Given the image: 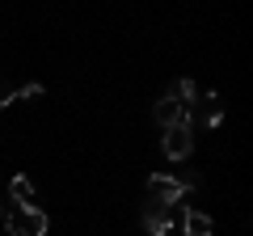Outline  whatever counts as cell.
Instances as JSON below:
<instances>
[{
  "label": "cell",
  "instance_id": "cell-9",
  "mask_svg": "<svg viewBox=\"0 0 253 236\" xmlns=\"http://www.w3.org/2000/svg\"><path fill=\"white\" fill-rule=\"evenodd\" d=\"M173 93H177V101H181V110H186V114L199 106V84H194V80H177V89H173Z\"/></svg>",
  "mask_w": 253,
  "mask_h": 236
},
{
  "label": "cell",
  "instance_id": "cell-3",
  "mask_svg": "<svg viewBox=\"0 0 253 236\" xmlns=\"http://www.w3.org/2000/svg\"><path fill=\"white\" fill-rule=\"evenodd\" d=\"M9 232L13 236H46V228H51V219H46V211L42 207H17L9 219Z\"/></svg>",
  "mask_w": 253,
  "mask_h": 236
},
{
  "label": "cell",
  "instance_id": "cell-1",
  "mask_svg": "<svg viewBox=\"0 0 253 236\" xmlns=\"http://www.w3.org/2000/svg\"><path fill=\"white\" fill-rule=\"evenodd\" d=\"M199 186V177H169V173H152L148 177V202H156V207H177L181 194H190Z\"/></svg>",
  "mask_w": 253,
  "mask_h": 236
},
{
  "label": "cell",
  "instance_id": "cell-4",
  "mask_svg": "<svg viewBox=\"0 0 253 236\" xmlns=\"http://www.w3.org/2000/svg\"><path fill=\"white\" fill-rule=\"evenodd\" d=\"M152 118H156V122H161V127L165 131H169V127H177V122H186V110H181V101H177V93H161V101H156V106H152Z\"/></svg>",
  "mask_w": 253,
  "mask_h": 236
},
{
  "label": "cell",
  "instance_id": "cell-10",
  "mask_svg": "<svg viewBox=\"0 0 253 236\" xmlns=\"http://www.w3.org/2000/svg\"><path fill=\"white\" fill-rule=\"evenodd\" d=\"M0 219H4V211H0Z\"/></svg>",
  "mask_w": 253,
  "mask_h": 236
},
{
  "label": "cell",
  "instance_id": "cell-7",
  "mask_svg": "<svg viewBox=\"0 0 253 236\" xmlns=\"http://www.w3.org/2000/svg\"><path fill=\"white\" fill-rule=\"evenodd\" d=\"M26 97H42V84H0V110Z\"/></svg>",
  "mask_w": 253,
  "mask_h": 236
},
{
  "label": "cell",
  "instance_id": "cell-6",
  "mask_svg": "<svg viewBox=\"0 0 253 236\" xmlns=\"http://www.w3.org/2000/svg\"><path fill=\"white\" fill-rule=\"evenodd\" d=\"M181 228H186V236H215V224L203 211H181Z\"/></svg>",
  "mask_w": 253,
  "mask_h": 236
},
{
  "label": "cell",
  "instance_id": "cell-5",
  "mask_svg": "<svg viewBox=\"0 0 253 236\" xmlns=\"http://www.w3.org/2000/svg\"><path fill=\"white\" fill-rule=\"evenodd\" d=\"M144 228H148V236H165V232L173 228V207L144 202Z\"/></svg>",
  "mask_w": 253,
  "mask_h": 236
},
{
  "label": "cell",
  "instance_id": "cell-2",
  "mask_svg": "<svg viewBox=\"0 0 253 236\" xmlns=\"http://www.w3.org/2000/svg\"><path fill=\"white\" fill-rule=\"evenodd\" d=\"M161 152L169 156V160H186L190 152H194V114L186 118V122H177V127H169L161 135Z\"/></svg>",
  "mask_w": 253,
  "mask_h": 236
},
{
  "label": "cell",
  "instance_id": "cell-8",
  "mask_svg": "<svg viewBox=\"0 0 253 236\" xmlns=\"http://www.w3.org/2000/svg\"><path fill=\"white\" fill-rule=\"evenodd\" d=\"M13 198H17V207H38V190H34V182L30 177H13Z\"/></svg>",
  "mask_w": 253,
  "mask_h": 236
}]
</instances>
